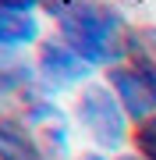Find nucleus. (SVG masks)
Listing matches in <instances>:
<instances>
[{
    "label": "nucleus",
    "mask_w": 156,
    "mask_h": 160,
    "mask_svg": "<svg viewBox=\"0 0 156 160\" xmlns=\"http://www.w3.org/2000/svg\"><path fill=\"white\" fill-rule=\"evenodd\" d=\"M128 64H135L156 86V25H131L128 36Z\"/></svg>",
    "instance_id": "8"
},
{
    "label": "nucleus",
    "mask_w": 156,
    "mask_h": 160,
    "mask_svg": "<svg viewBox=\"0 0 156 160\" xmlns=\"http://www.w3.org/2000/svg\"><path fill=\"white\" fill-rule=\"evenodd\" d=\"M75 121L96 142V149H103V153L131 146V128L135 125H131V118L124 114L121 100L114 96V89H110L103 78L89 82L85 89H78V96H75Z\"/></svg>",
    "instance_id": "2"
},
{
    "label": "nucleus",
    "mask_w": 156,
    "mask_h": 160,
    "mask_svg": "<svg viewBox=\"0 0 156 160\" xmlns=\"http://www.w3.org/2000/svg\"><path fill=\"white\" fill-rule=\"evenodd\" d=\"M39 92L43 89L35 78V61L29 64L21 53H0V118L21 114V107Z\"/></svg>",
    "instance_id": "5"
},
{
    "label": "nucleus",
    "mask_w": 156,
    "mask_h": 160,
    "mask_svg": "<svg viewBox=\"0 0 156 160\" xmlns=\"http://www.w3.org/2000/svg\"><path fill=\"white\" fill-rule=\"evenodd\" d=\"M0 160H46L21 118H0Z\"/></svg>",
    "instance_id": "7"
},
{
    "label": "nucleus",
    "mask_w": 156,
    "mask_h": 160,
    "mask_svg": "<svg viewBox=\"0 0 156 160\" xmlns=\"http://www.w3.org/2000/svg\"><path fill=\"white\" fill-rule=\"evenodd\" d=\"M53 29L92 71H106L128 57V18L106 0H46Z\"/></svg>",
    "instance_id": "1"
},
{
    "label": "nucleus",
    "mask_w": 156,
    "mask_h": 160,
    "mask_svg": "<svg viewBox=\"0 0 156 160\" xmlns=\"http://www.w3.org/2000/svg\"><path fill=\"white\" fill-rule=\"evenodd\" d=\"M103 82L114 89V96L121 100V107H124V114L131 118V125H139V121L156 114V86L135 68V64L121 61V64H114V68H106Z\"/></svg>",
    "instance_id": "4"
},
{
    "label": "nucleus",
    "mask_w": 156,
    "mask_h": 160,
    "mask_svg": "<svg viewBox=\"0 0 156 160\" xmlns=\"http://www.w3.org/2000/svg\"><path fill=\"white\" fill-rule=\"evenodd\" d=\"M46 0H0V7H11V11H25V14H35Z\"/></svg>",
    "instance_id": "10"
},
{
    "label": "nucleus",
    "mask_w": 156,
    "mask_h": 160,
    "mask_svg": "<svg viewBox=\"0 0 156 160\" xmlns=\"http://www.w3.org/2000/svg\"><path fill=\"white\" fill-rule=\"evenodd\" d=\"M35 78H39V89L46 96H57L68 89H85L92 82V68L60 36H46L35 46Z\"/></svg>",
    "instance_id": "3"
},
{
    "label": "nucleus",
    "mask_w": 156,
    "mask_h": 160,
    "mask_svg": "<svg viewBox=\"0 0 156 160\" xmlns=\"http://www.w3.org/2000/svg\"><path fill=\"white\" fill-rule=\"evenodd\" d=\"M131 149L145 160H156V114L131 128Z\"/></svg>",
    "instance_id": "9"
},
{
    "label": "nucleus",
    "mask_w": 156,
    "mask_h": 160,
    "mask_svg": "<svg viewBox=\"0 0 156 160\" xmlns=\"http://www.w3.org/2000/svg\"><path fill=\"white\" fill-rule=\"evenodd\" d=\"M39 43H43V29L35 14L0 7V53H21Z\"/></svg>",
    "instance_id": "6"
},
{
    "label": "nucleus",
    "mask_w": 156,
    "mask_h": 160,
    "mask_svg": "<svg viewBox=\"0 0 156 160\" xmlns=\"http://www.w3.org/2000/svg\"><path fill=\"white\" fill-rule=\"evenodd\" d=\"M114 160H145V157H139L135 149H128V153H121V157H114Z\"/></svg>",
    "instance_id": "12"
},
{
    "label": "nucleus",
    "mask_w": 156,
    "mask_h": 160,
    "mask_svg": "<svg viewBox=\"0 0 156 160\" xmlns=\"http://www.w3.org/2000/svg\"><path fill=\"white\" fill-rule=\"evenodd\" d=\"M78 160H110V153H103V149H85Z\"/></svg>",
    "instance_id": "11"
}]
</instances>
